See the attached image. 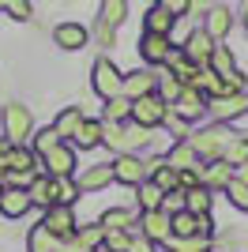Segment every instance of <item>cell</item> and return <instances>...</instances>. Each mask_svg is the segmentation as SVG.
<instances>
[{
    "mask_svg": "<svg viewBox=\"0 0 248 252\" xmlns=\"http://www.w3.org/2000/svg\"><path fill=\"white\" fill-rule=\"evenodd\" d=\"M233 177H237V169L229 166V162H222V158H218V162H211V166L203 162V169H199V181H203L211 192L229 189V181H233Z\"/></svg>",
    "mask_w": 248,
    "mask_h": 252,
    "instance_id": "18",
    "label": "cell"
},
{
    "mask_svg": "<svg viewBox=\"0 0 248 252\" xmlns=\"http://www.w3.org/2000/svg\"><path fill=\"white\" fill-rule=\"evenodd\" d=\"M211 207H215V192L207 189V185L185 189V211H192V215H211Z\"/></svg>",
    "mask_w": 248,
    "mask_h": 252,
    "instance_id": "24",
    "label": "cell"
},
{
    "mask_svg": "<svg viewBox=\"0 0 248 252\" xmlns=\"http://www.w3.org/2000/svg\"><path fill=\"white\" fill-rule=\"evenodd\" d=\"M113 173H117L121 185H132V189H139L143 181H151V166H147V158H139V155H117Z\"/></svg>",
    "mask_w": 248,
    "mask_h": 252,
    "instance_id": "6",
    "label": "cell"
},
{
    "mask_svg": "<svg viewBox=\"0 0 248 252\" xmlns=\"http://www.w3.org/2000/svg\"><path fill=\"white\" fill-rule=\"evenodd\" d=\"M203 31L215 38V42H222L229 31H233V11L226 8V4H211L203 15Z\"/></svg>",
    "mask_w": 248,
    "mask_h": 252,
    "instance_id": "14",
    "label": "cell"
},
{
    "mask_svg": "<svg viewBox=\"0 0 248 252\" xmlns=\"http://www.w3.org/2000/svg\"><path fill=\"white\" fill-rule=\"evenodd\" d=\"M139 53H143L147 68H151V64H165V57L173 53V45H169V38H165V34H143Z\"/></svg>",
    "mask_w": 248,
    "mask_h": 252,
    "instance_id": "20",
    "label": "cell"
},
{
    "mask_svg": "<svg viewBox=\"0 0 248 252\" xmlns=\"http://www.w3.org/2000/svg\"><path fill=\"white\" fill-rule=\"evenodd\" d=\"M27 192H31L34 207H45V211H49V173H45V177H34L31 185H27Z\"/></svg>",
    "mask_w": 248,
    "mask_h": 252,
    "instance_id": "36",
    "label": "cell"
},
{
    "mask_svg": "<svg viewBox=\"0 0 248 252\" xmlns=\"http://www.w3.org/2000/svg\"><path fill=\"white\" fill-rule=\"evenodd\" d=\"M34 169H38V155L27 147H15L11 143V155H8V173H23V177H34ZM4 173V177H8Z\"/></svg>",
    "mask_w": 248,
    "mask_h": 252,
    "instance_id": "23",
    "label": "cell"
},
{
    "mask_svg": "<svg viewBox=\"0 0 248 252\" xmlns=\"http://www.w3.org/2000/svg\"><path fill=\"white\" fill-rule=\"evenodd\" d=\"M165 117H169V102H165L162 94H147V98H135L132 102V121L151 128V132H155L158 125H165Z\"/></svg>",
    "mask_w": 248,
    "mask_h": 252,
    "instance_id": "4",
    "label": "cell"
},
{
    "mask_svg": "<svg viewBox=\"0 0 248 252\" xmlns=\"http://www.w3.org/2000/svg\"><path fill=\"white\" fill-rule=\"evenodd\" d=\"M41 162H45V173H49V177H75V147L72 143L53 147Z\"/></svg>",
    "mask_w": 248,
    "mask_h": 252,
    "instance_id": "11",
    "label": "cell"
},
{
    "mask_svg": "<svg viewBox=\"0 0 248 252\" xmlns=\"http://www.w3.org/2000/svg\"><path fill=\"white\" fill-rule=\"evenodd\" d=\"M102 128H105V121H83L72 143H75V147H83V151H94V147H102Z\"/></svg>",
    "mask_w": 248,
    "mask_h": 252,
    "instance_id": "27",
    "label": "cell"
},
{
    "mask_svg": "<svg viewBox=\"0 0 248 252\" xmlns=\"http://www.w3.org/2000/svg\"><path fill=\"white\" fill-rule=\"evenodd\" d=\"M165 68H169V72H173L177 75V79H181V83H192V75H196L199 72V64H192V61H188V57H185V49H173V53H169V57H165Z\"/></svg>",
    "mask_w": 248,
    "mask_h": 252,
    "instance_id": "26",
    "label": "cell"
},
{
    "mask_svg": "<svg viewBox=\"0 0 248 252\" xmlns=\"http://www.w3.org/2000/svg\"><path fill=\"white\" fill-rule=\"evenodd\" d=\"M173 23H177V15H169L162 4H151V8H147V19H143V34H165V38H169Z\"/></svg>",
    "mask_w": 248,
    "mask_h": 252,
    "instance_id": "21",
    "label": "cell"
},
{
    "mask_svg": "<svg viewBox=\"0 0 248 252\" xmlns=\"http://www.w3.org/2000/svg\"><path fill=\"white\" fill-rule=\"evenodd\" d=\"M41 222L49 226V233L57 237V241H72L75 233H79V222H75V211L72 207H49Z\"/></svg>",
    "mask_w": 248,
    "mask_h": 252,
    "instance_id": "8",
    "label": "cell"
},
{
    "mask_svg": "<svg viewBox=\"0 0 248 252\" xmlns=\"http://www.w3.org/2000/svg\"><path fill=\"white\" fill-rule=\"evenodd\" d=\"M207 8H211L207 0H188V15H207Z\"/></svg>",
    "mask_w": 248,
    "mask_h": 252,
    "instance_id": "49",
    "label": "cell"
},
{
    "mask_svg": "<svg viewBox=\"0 0 248 252\" xmlns=\"http://www.w3.org/2000/svg\"><path fill=\"white\" fill-rule=\"evenodd\" d=\"M165 166H173L177 173H185V169H203V158L192 151V143H188V139H177L173 147L165 151Z\"/></svg>",
    "mask_w": 248,
    "mask_h": 252,
    "instance_id": "15",
    "label": "cell"
},
{
    "mask_svg": "<svg viewBox=\"0 0 248 252\" xmlns=\"http://www.w3.org/2000/svg\"><path fill=\"white\" fill-rule=\"evenodd\" d=\"M226 196H229V203H233V207H237V211H248V185H241L237 177L229 181Z\"/></svg>",
    "mask_w": 248,
    "mask_h": 252,
    "instance_id": "39",
    "label": "cell"
},
{
    "mask_svg": "<svg viewBox=\"0 0 248 252\" xmlns=\"http://www.w3.org/2000/svg\"><path fill=\"white\" fill-rule=\"evenodd\" d=\"M83 192L75 177H49V207H72Z\"/></svg>",
    "mask_w": 248,
    "mask_h": 252,
    "instance_id": "17",
    "label": "cell"
},
{
    "mask_svg": "<svg viewBox=\"0 0 248 252\" xmlns=\"http://www.w3.org/2000/svg\"><path fill=\"white\" fill-rule=\"evenodd\" d=\"M102 121H109V125H124V121H132V98H113V102H105V113Z\"/></svg>",
    "mask_w": 248,
    "mask_h": 252,
    "instance_id": "30",
    "label": "cell"
},
{
    "mask_svg": "<svg viewBox=\"0 0 248 252\" xmlns=\"http://www.w3.org/2000/svg\"><path fill=\"white\" fill-rule=\"evenodd\" d=\"M169 113H173V117H181V121H188V125H192V121H199V117L207 113V98L199 94L196 87H185V91H181V98H177V102L169 105Z\"/></svg>",
    "mask_w": 248,
    "mask_h": 252,
    "instance_id": "9",
    "label": "cell"
},
{
    "mask_svg": "<svg viewBox=\"0 0 248 252\" xmlns=\"http://www.w3.org/2000/svg\"><path fill=\"white\" fill-rule=\"evenodd\" d=\"M165 215H177V211H185V189H173L165 192V203H162Z\"/></svg>",
    "mask_w": 248,
    "mask_h": 252,
    "instance_id": "43",
    "label": "cell"
},
{
    "mask_svg": "<svg viewBox=\"0 0 248 252\" xmlns=\"http://www.w3.org/2000/svg\"><path fill=\"white\" fill-rule=\"evenodd\" d=\"M102 245L109 252H128V249H132V230H105Z\"/></svg>",
    "mask_w": 248,
    "mask_h": 252,
    "instance_id": "37",
    "label": "cell"
},
{
    "mask_svg": "<svg viewBox=\"0 0 248 252\" xmlns=\"http://www.w3.org/2000/svg\"><path fill=\"white\" fill-rule=\"evenodd\" d=\"M0 11H8L11 19H31V0H0Z\"/></svg>",
    "mask_w": 248,
    "mask_h": 252,
    "instance_id": "40",
    "label": "cell"
},
{
    "mask_svg": "<svg viewBox=\"0 0 248 252\" xmlns=\"http://www.w3.org/2000/svg\"><path fill=\"white\" fill-rule=\"evenodd\" d=\"M4 139L15 147H27V139H34V113L27 105L19 102L4 105Z\"/></svg>",
    "mask_w": 248,
    "mask_h": 252,
    "instance_id": "3",
    "label": "cell"
},
{
    "mask_svg": "<svg viewBox=\"0 0 248 252\" xmlns=\"http://www.w3.org/2000/svg\"><path fill=\"white\" fill-rule=\"evenodd\" d=\"M169 252H211V237L196 233V237H169Z\"/></svg>",
    "mask_w": 248,
    "mask_h": 252,
    "instance_id": "31",
    "label": "cell"
},
{
    "mask_svg": "<svg viewBox=\"0 0 248 252\" xmlns=\"http://www.w3.org/2000/svg\"><path fill=\"white\" fill-rule=\"evenodd\" d=\"M147 94H158V75L151 68H139V72H128L124 75V98H147Z\"/></svg>",
    "mask_w": 248,
    "mask_h": 252,
    "instance_id": "13",
    "label": "cell"
},
{
    "mask_svg": "<svg viewBox=\"0 0 248 252\" xmlns=\"http://www.w3.org/2000/svg\"><path fill=\"white\" fill-rule=\"evenodd\" d=\"M91 87H94V94L102 98V102H113V98L124 94V72L117 68L113 61H94V72H91Z\"/></svg>",
    "mask_w": 248,
    "mask_h": 252,
    "instance_id": "2",
    "label": "cell"
},
{
    "mask_svg": "<svg viewBox=\"0 0 248 252\" xmlns=\"http://www.w3.org/2000/svg\"><path fill=\"white\" fill-rule=\"evenodd\" d=\"M211 53H215V38H211L203 27H199V31H192V34L185 38V57H188L192 64L207 68V64H211Z\"/></svg>",
    "mask_w": 248,
    "mask_h": 252,
    "instance_id": "12",
    "label": "cell"
},
{
    "mask_svg": "<svg viewBox=\"0 0 248 252\" xmlns=\"http://www.w3.org/2000/svg\"><path fill=\"white\" fill-rule=\"evenodd\" d=\"M237 181H241V185H248V162H245V166H237Z\"/></svg>",
    "mask_w": 248,
    "mask_h": 252,
    "instance_id": "50",
    "label": "cell"
},
{
    "mask_svg": "<svg viewBox=\"0 0 248 252\" xmlns=\"http://www.w3.org/2000/svg\"><path fill=\"white\" fill-rule=\"evenodd\" d=\"M8 155H11V143H8V139H0V177L8 173Z\"/></svg>",
    "mask_w": 248,
    "mask_h": 252,
    "instance_id": "47",
    "label": "cell"
},
{
    "mask_svg": "<svg viewBox=\"0 0 248 252\" xmlns=\"http://www.w3.org/2000/svg\"><path fill=\"white\" fill-rule=\"evenodd\" d=\"M151 181H158V185H162L165 192H173V189H181V173H177L173 166H165V162H162V166L155 169V173H151Z\"/></svg>",
    "mask_w": 248,
    "mask_h": 252,
    "instance_id": "38",
    "label": "cell"
},
{
    "mask_svg": "<svg viewBox=\"0 0 248 252\" xmlns=\"http://www.w3.org/2000/svg\"><path fill=\"white\" fill-rule=\"evenodd\" d=\"M241 113H248V98L241 94H215L207 98V117H215L218 125H229V121H237Z\"/></svg>",
    "mask_w": 248,
    "mask_h": 252,
    "instance_id": "5",
    "label": "cell"
},
{
    "mask_svg": "<svg viewBox=\"0 0 248 252\" xmlns=\"http://www.w3.org/2000/svg\"><path fill=\"white\" fill-rule=\"evenodd\" d=\"M135 222H139V219H135L132 211H124V207H109L102 219H98V226H102V230H132Z\"/></svg>",
    "mask_w": 248,
    "mask_h": 252,
    "instance_id": "29",
    "label": "cell"
},
{
    "mask_svg": "<svg viewBox=\"0 0 248 252\" xmlns=\"http://www.w3.org/2000/svg\"><path fill=\"white\" fill-rule=\"evenodd\" d=\"M229 139H233V132H229V125H207V128H196L192 136H188V143H192V151H196L203 162H218V158L226 155Z\"/></svg>",
    "mask_w": 248,
    "mask_h": 252,
    "instance_id": "1",
    "label": "cell"
},
{
    "mask_svg": "<svg viewBox=\"0 0 248 252\" xmlns=\"http://www.w3.org/2000/svg\"><path fill=\"white\" fill-rule=\"evenodd\" d=\"M222 162H229L233 169L245 166V162H248V139L245 136H233V139H229V147H226V155H222Z\"/></svg>",
    "mask_w": 248,
    "mask_h": 252,
    "instance_id": "35",
    "label": "cell"
},
{
    "mask_svg": "<svg viewBox=\"0 0 248 252\" xmlns=\"http://www.w3.org/2000/svg\"><path fill=\"white\" fill-rule=\"evenodd\" d=\"M61 143H64V139H61V132H57L53 125L41 128V132H34V155H38V158H45L53 147H61Z\"/></svg>",
    "mask_w": 248,
    "mask_h": 252,
    "instance_id": "34",
    "label": "cell"
},
{
    "mask_svg": "<svg viewBox=\"0 0 248 252\" xmlns=\"http://www.w3.org/2000/svg\"><path fill=\"white\" fill-rule=\"evenodd\" d=\"M94 38H98L102 45H109V42H113V27H105V23H98V27H94Z\"/></svg>",
    "mask_w": 248,
    "mask_h": 252,
    "instance_id": "46",
    "label": "cell"
},
{
    "mask_svg": "<svg viewBox=\"0 0 248 252\" xmlns=\"http://www.w3.org/2000/svg\"><path fill=\"white\" fill-rule=\"evenodd\" d=\"M61 245H64V241H57V237H53L45 222L31 226V233H27V252H61Z\"/></svg>",
    "mask_w": 248,
    "mask_h": 252,
    "instance_id": "22",
    "label": "cell"
},
{
    "mask_svg": "<svg viewBox=\"0 0 248 252\" xmlns=\"http://www.w3.org/2000/svg\"><path fill=\"white\" fill-rule=\"evenodd\" d=\"M241 23H245V31H248V4H245V15H241Z\"/></svg>",
    "mask_w": 248,
    "mask_h": 252,
    "instance_id": "51",
    "label": "cell"
},
{
    "mask_svg": "<svg viewBox=\"0 0 248 252\" xmlns=\"http://www.w3.org/2000/svg\"><path fill=\"white\" fill-rule=\"evenodd\" d=\"M139 230H143L147 241H169L173 237V215H165V211H143L139 215V222H135Z\"/></svg>",
    "mask_w": 248,
    "mask_h": 252,
    "instance_id": "7",
    "label": "cell"
},
{
    "mask_svg": "<svg viewBox=\"0 0 248 252\" xmlns=\"http://www.w3.org/2000/svg\"><path fill=\"white\" fill-rule=\"evenodd\" d=\"M4 189H8V185H4V181H0V196H4Z\"/></svg>",
    "mask_w": 248,
    "mask_h": 252,
    "instance_id": "52",
    "label": "cell"
},
{
    "mask_svg": "<svg viewBox=\"0 0 248 252\" xmlns=\"http://www.w3.org/2000/svg\"><path fill=\"white\" fill-rule=\"evenodd\" d=\"M53 42L72 53V49H83V45L91 42V31H87L83 23H61V27L53 31Z\"/></svg>",
    "mask_w": 248,
    "mask_h": 252,
    "instance_id": "19",
    "label": "cell"
},
{
    "mask_svg": "<svg viewBox=\"0 0 248 252\" xmlns=\"http://www.w3.org/2000/svg\"><path fill=\"white\" fill-rule=\"evenodd\" d=\"M61 252H94V249H87L79 237H72V241H64V245H61Z\"/></svg>",
    "mask_w": 248,
    "mask_h": 252,
    "instance_id": "48",
    "label": "cell"
},
{
    "mask_svg": "<svg viewBox=\"0 0 248 252\" xmlns=\"http://www.w3.org/2000/svg\"><path fill=\"white\" fill-rule=\"evenodd\" d=\"M31 207H34V200H31V192H27V189L8 185L4 196H0V215H4V219H23Z\"/></svg>",
    "mask_w": 248,
    "mask_h": 252,
    "instance_id": "16",
    "label": "cell"
},
{
    "mask_svg": "<svg viewBox=\"0 0 248 252\" xmlns=\"http://www.w3.org/2000/svg\"><path fill=\"white\" fill-rule=\"evenodd\" d=\"M124 15H128V0H102V19L98 23H105V27H121L124 23Z\"/></svg>",
    "mask_w": 248,
    "mask_h": 252,
    "instance_id": "33",
    "label": "cell"
},
{
    "mask_svg": "<svg viewBox=\"0 0 248 252\" xmlns=\"http://www.w3.org/2000/svg\"><path fill=\"white\" fill-rule=\"evenodd\" d=\"M135 196H139V207L143 211H162V203H165V189L158 181H143V185L135 189Z\"/></svg>",
    "mask_w": 248,
    "mask_h": 252,
    "instance_id": "28",
    "label": "cell"
},
{
    "mask_svg": "<svg viewBox=\"0 0 248 252\" xmlns=\"http://www.w3.org/2000/svg\"><path fill=\"white\" fill-rule=\"evenodd\" d=\"M117 173H113V162H94V166H87L75 177V185H79V192H102L105 185H113Z\"/></svg>",
    "mask_w": 248,
    "mask_h": 252,
    "instance_id": "10",
    "label": "cell"
},
{
    "mask_svg": "<svg viewBox=\"0 0 248 252\" xmlns=\"http://www.w3.org/2000/svg\"><path fill=\"white\" fill-rule=\"evenodd\" d=\"M162 8L169 11V15L181 19V15H188V0H162Z\"/></svg>",
    "mask_w": 248,
    "mask_h": 252,
    "instance_id": "44",
    "label": "cell"
},
{
    "mask_svg": "<svg viewBox=\"0 0 248 252\" xmlns=\"http://www.w3.org/2000/svg\"><path fill=\"white\" fill-rule=\"evenodd\" d=\"M83 121H87V117H83V109H79V105H68L64 113H57L53 128H57V132H61V139L68 143V139H75V132H79V125H83Z\"/></svg>",
    "mask_w": 248,
    "mask_h": 252,
    "instance_id": "25",
    "label": "cell"
},
{
    "mask_svg": "<svg viewBox=\"0 0 248 252\" xmlns=\"http://www.w3.org/2000/svg\"><path fill=\"white\" fill-rule=\"evenodd\" d=\"M75 237H79L87 249H98V245L105 241V230H102V226H79V233H75Z\"/></svg>",
    "mask_w": 248,
    "mask_h": 252,
    "instance_id": "42",
    "label": "cell"
},
{
    "mask_svg": "<svg viewBox=\"0 0 248 252\" xmlns=\"http://www.w3.org/2000/svg\"><path fill=\"white\" fill-rule=\"evenodd\" d=\"M155 4H162V0H155Z\"/></svg>",
    "mask_w": 248,
    "mask_h": 252,
    "instance_id": "53",
    "label": "cell"
},
{
    "mask_svg": "<svg viewBox=\"0 0 248 252\" xmlns=\"http://www.w3.org/2000/svg\"><path fill=\"white\" fill-rule=\"evenodd\" d=\"M128 252H158V245L147 241L143 233H139V237H132V249H128Z\"/></svg>",
    "mask_w": 248,
    "mask_h": 252,
    "instance_id": "45",
    "label": "cell"
},
{
    "mask_svg": "<svg viewBox=\"0 0 248 252\" xmlns=\"http://www.w3.org/2000/svg\"><path fill=\"white\" fill-rule=\"evenodd\" d=\"M181 91H185V83H181L177 75H169V79H162V83H158V94H162L169 105H173L177 98H181Z\"/></svg>",
    "mask_w": 248,
    "mask_h": 252,
    "instance_id": "41",
    "label": "cell"
},
{
    "mask_svg": "<svg viewBox=\"0 0 248 252\" xmlns=\"http://www.w3.org/2000/svg\"><path fill=\"white\" fill-rule=\"evenodd\" d=\"M199 230V215H192V211H177L173 215V237H196Z\"/></svg>",
    "mask_w": 248,
    "mask_h": 252,
    "instance_id": "32",
    "label": "cell"
}]
</instances>
